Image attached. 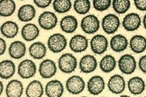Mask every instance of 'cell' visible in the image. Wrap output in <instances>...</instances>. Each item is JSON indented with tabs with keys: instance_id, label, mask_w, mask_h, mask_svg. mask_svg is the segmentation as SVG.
Wrapping results in <instances>:
<instances>
[{
	"instance_id": "obj_29",
	"label": "cell",
	"mask_w": 146,
	"mask_h": 97,
	"mask_svg": "<svg viewBox=\"0 0 146 97\" xmlns=\"http://www.w3.org/2000/svg\"><path fill=\"white\" fill-rule=\"evenodd\" d=\"M100 68L104 73H110L115 68L117 61L112 55L107 54L102 58L100 61Z\"/></svg>"
},
{
	"instance_id": "obj_36",
	"label": "cell",
	"mask_w": 146,
	"mask_h": 97,
	"mask_svg": "<svg viewBox=\"0 0 146 97\" xmlns=\"http://www.w3.org/2000/svg\"><path fill=\"white\" fill-rule=\"evenodd\" d=\"M135 7L140 11H146V0H135L133 1Z\"/></svg>"
},
{
	"instance_id": "obj_4",
	"label": "cell",
	"mask_w": 146,
	"mask_h": 97,
	"mask_svg": "<svg viewBox=\"0 0 146 97\" xmlns=\"http://www.w3.org/2000/svg\"><path fill=\"white\" fill-rule=\"evenodd\" d=\"M103 30L107 35H112L118 30L121 25V21L117 15L109 13L105 15L102 20Z\"/></svg>"
},
{
	"instance_id": "obj_28",
	"label": "cell",
	"mask_w": 146,
	"mask_h": 97,
	"mask_svg": "<svg viewBox=\"0 0 146 97\" xmlns=\"http://www.w3.org/2000/svg\"><path fill=\"white\" fill-rule=\"evenodd\" d=\"M15 72V63L11 60H3L0 63V77L1 79H9Z\"/></svg>"
},
{
	"instance_id": "obj_43",
	"label": "cell",
	"mask_w": 146,
	"mask_h": 97,
	"mask_svg": "<svg viewBox=\"0 0 146 97\" xmlns=\"http://www.w3.org/2000/svg\"><path fill=\"white\" fill-rule=\"evenodd\" d=\"M143 97H146V96H143Z\"/></svg>"
},
{
	"instance_id": "obj_8",
	"label": "cell",
	"mask_w": 146,
	"mask_h": 97,
	"mask_svg": "<svg viewBox=\"0 0 146 97\" xmlns=\"http://www.w3.org/2000/svg\"><path fill=\"white\" fill-rule=\"evenodd\" d=\"M58 19L54 13L50 11H45L39 15L38 23L40 27L44 30H50L55 28Z\"/></svg>"
},
{
	"instance_id": "obj_32",
	"label": "cell",
	"mask_w": 146,
	"mask_h": 97,
	"mask_svg": "<svg viewBox=\"0 0 146 97\" xmlns=\"http://www.w3.org/2000/svg\"><path fill=\"white\" fill-rule=\"evenodd\" d=\"M73 6L75 12L78 14L86 15L90 12L91 4L89 0H75Z\"/></svg>"
},
{
	"instance_id": "obj_34",
	"label": "cell",
	"mask_w": 146,
	"mask_h": 97,
	"mask_svg": "<svg viewBox=\"0 0 146 97\" xmlns=\"http://www.w3.org/2000/svg\"><path fill=\"white\" fill-rule=\"evenodd\" d=\"M112 5L110 0H94L93 6L96 11L104 12L109 9Z\"/></svg>"
},
{
	"instance_id": "obj_35",
	"label": "cell",
	"mask_w": 146,
	"mask_h": 97,
	"mask_svg": "<svg viewBox=\"0 0 146 97\" xmlns=\"http://www.w3.org/2000/svg\"><path fill=\"white\" fill-rule=\"evenodd\" d=\"M34 3L40 9H45L52 3L51 0H34Z\"/></svg>"
},
{
	"instance_id": "obj_24",
	"label": "cell",
	"mask_w": 146,
	"mask_h": 97,
	"mask_svg": "<svg viewBox=\"0 0 146 97\" xmlns=\"http://www.w3.org/2000/svg\"><path fill=\"white\" fill-rule=\"evenodd\" d=\"M129 48L135 54H141L146 50V38L141 35H135L129 40Z\"/></svg>"
},
{
	"instance_id": "obj_11",
	"label": "cell",
	"mask_w": 146,
	"mask_h": 97,
	"mask_svg": "<svg viewBox=\"0 0 146 97\" xmlns=\"http://www.w3.org/2000/svg\"><path fill=\"white\" fill-rule=\"evenodd\" d=\"M88 45L89 40L88 38L80 34L73 36L69 42L70 48L75 53L84 52L88 48Z\"/></svg>"
},
{
	"instance_id": "obj_26",
	"label": "cell",
	"mask_w": 146,
	"mask_h": 97,
	"mask_svg": "<svg viewBox=\"0 0 146 97\" xmlns=\"http://www.w3.org/2000/svg\"><path fill=\"white\" fill-rule=\"evenodd\" d=\"M47 47L42 42H35L29 47V54L35 60H42L47 54Z\"/></svg>"
},
{
	"instance_id": "obj_42",
	"label": "cell",
	"mask_w": 146,
	"mask_h": 97,
	"mask_svg": "<svg viewBox=\"0 0 146 97\" xmlns=\"http://www.w3.org/2000/svg\"><path fill=\"white\" fill-rule=\"evenodd\" d=\"M80 97H87V96H80Z\"/></svg>"
},
{
	"instance_id": "obj_20",
	"label": "cell",
	"mask_w": 146,
	"mask_h": 97,
	"mask_svg": "<svg viewBox=\"0 0 146 97\" xmlns=\"http://www.w3.org/2000/svg\"><path fill=\"white\" fill-rule=\"evenodd\" d=\"M26 53V46L22 41L16 40L10 44L9 48V54L10 58L19 60L23 58Z\"/></svg>"
},
{
	"instance_id": "obj_5",
	"label": "cell",
	"mask_w": 146,
	"mask_h": 97,
	"mask_svg": "<svg viewBox=\"0 0 146 97\" xmlns=\"http://www.w3.org/2000/svg\"><path fill=\"white\" fill-rule=\"evenodd\" d=\"M118 67L121 73L125 75H131L137 69L136 60L131 54H125L119 59Z\"/></svg>"
},
{
	"instance_id": "obj_33",
	"label": "cell",
	"mask_w": 146,
	"mask_h": 97,
	"mask_svg": "<svg viewBox=\"0 0 146 97\" xmlns=\"http://www.w3.org/2000/svg\"><path fill=\"white\" fill-rule=\"evenodd\" d=\"M112 6L117 14H124L130 8L131 1L129 0H113L112 1Z\"/></svg>"
},
{
	"instance_id": "obj_19",
	"label": "cell",
	"mask_w": 146,
	"mask_h": 97,
	"mask_svg": "<svg viewBox=\"0 0 146 97\" xmlns=\"http://www.w3.org/2000/svg\"><path fill=\"white\" fill-rule=\"evenodd\" d=\"M36 9L31 4L23 5L19 9L17 17L21 22H29L36 16Z\"/></svg>"
},
{
	"instance_id": "obj_18",
	"label": "cell",
	"mask_w": 146,
	"mask_h": 97,
	"mask_svg": "<svg viewBox=\"0 0 146 97\" xmlns=\"http://www.w3.org/2000/svg\"><path fill=\"white\" fill-rule=\"evenodd\" d=\"M129 92L133 95H139L145 91V82L142 77L135 76L130 78L127 83Z\"/></svg>"
},
{
	"instance_id": "obj_16",
	"label": "cell",
	"mask_w": 146,
	"mask_h": 97,
	"mask_svg": "<svg viewBox=\"0 0 146 97\" xmlns=\"http://www.w3.org/2000/svg\"><path fill=\"white\" fill-rule=\"evenodd\" d=\"M63 93L64 86L59 80H50L45 87V93L47 97H61Z\"/></svg>"
},
{
	"instance_id": "obj_23",
	"label": "cell",
	"mask_w": 146,
	"mask_h": 97,
	"mask_svg": "<svg viewBox=\"0 0 146 97\" xmlns=\"http://www.w3.org/2000/svg\"><path fill=\"white\" fill-rule=\"evenodd\" d=\"M23 92V84L17 79L11 80L7 85L5 93L7 97H21Z\"/></svg>"
},
{
	"instance_id": "obj_40",
	"label": "cell",
	"mask_w": 146,
	"mask_h": 97,
	"mask_svg": "<svg viewBox=\"0 0 146 97\" xmlns=\"http://www.w3.org/2000/svg\"><path fill=\"white\" fill-rule=\"evenodd\" d=\"M0 87H1V91H0V93H1V95L3 93V82L0 81Z\"/></svg>"
},
{
	"instance_id": "obj_10",
	"label": "cell",
	"mask_w": 146,
	"mask_h": 97,
	"mask_svg": "<svg viewBox=\"0 0 146 97\" xmlns=\"http://www.w3.org/2000/svg\"><path fill=\"white\" fill-rule=\"evenodd\" d=\"M142 24V19L139 14L131 12L124 16L122 26L126 31H135L139 29Z\"/></svg>"
},
{
	"instance_id": "obj_30",
	"label": "cell",
	"mask_w": 146,
	"mask_h": 97,
	"mask_svg": "<svg viewBox=\"0 0 146 97\" xmlns=\"http://www.w3.org/2000/svg\"><path fill=\"white\" fill-rule=\"evenodd\" d=\"M16 9V4L13 0L0 1V15L1 17H7L13 14Z\"/></svg>"
},
{
	"instance_id": "obj_12",
	"label": "cell",
	"mask_w": 146,
	"mask_h": 97,
	"mask_svg": "<svg viewBox=\"0 0 146 97\" xmlns=\"http://www.w3.org/2000/svg\"><path fill=\"white\" fill-rule=\"evenodd\" d=\"M107 87L112 93L119 95L125 90L126 81L122 75L119 74L113 75L109 79Z\"/></svg>"
},
{
	"instance_id": "obj_41",
	"label": "cell",
	"mask_w": 146,
	"mask_h": 97,
	"mask_svg": "<svg viewBox=\"0 0 146 97\" xmlns=\"http://www.w3.org/2000/svg\"><path fill=\"white\" fill-rule=\"evenodd\" d=\"M119 97H131V96H129V95H121L120 96H119Z\"/></svg>"
},
{
	"instance_id": "obj_14",
	"label": "cell",
	"mask_w": 146,
	"mask_h": 97,
	"mask_svg": "<svg viewBox=\"0 0 146 97\" xmlns=\"http://www.w3.org/2000/svg\"><path fill=\"white\" fill-rule=\"evenodd\" d=\"M79 65L81 72L84 74H90L96 70L98 62L94 56L86 54L80 58Z\"/></svg>"
},
{
	"instance_id": "obj_17",
	"label": "cell",
	"mask_w": 146,
	"mask_h": 97,
	"mask_svg": "<svg viewBox=\"0 0 146 97\" xmlns=\"http://www.w3.org/2000/svg\"><path fill=\"white\" fill-rule=\"evenodd\" d=\"M77 19L74 15H68L61 19L59 23V26L61 30L68 34L74 33L78 28Z\"/></svg>"
},
{
	"instance_id": "obj_7",
	"label": "cell",
	"mask_w": 146,
	"mask_h": 97,
	"mask_svg": "<svg viewBox=\"0 0 146 97\" xmlns=\"http://www.w3.org/2000/svg\"><path fill=\"white\" fill-rule=\"evenodd\" d=\"M86 87V83L82 77L79 75H72L66 81L67 91L72 95H79L83 92Z\"/></svg>"
},
{
	"instance_id": "obj_31",
	"label": "cell",
	"mask_w": 146,
	"mask_h": 97,
	"mask_svg": "<svg viewBox=\"0 0 146 97\" xmlns=\"http://www.w3.org/2000/svg\"><path fill=\"white\" fill-rule=\"evenodd\" d=\"M72 7V1L70 0H54L52 2L53 9L58 13H64L69 12Z\"/></svg>"
},
{
	"instance_id": "obj_25",
	"label": "cell",
	"mask_w": 146,
	"mask_h": 97,
	"mask_svg": "<svg viewBox=\"0 0 146 97\" xmlns=\"http://www.w3.org/2000/svg\"><path fill=\"white\" fill-rule=\"evenodd\" d=\"M25 93L27 97H42L44 93V86L40 80H33L27 86Z\"/></svg>"
},
{
	"instance_id": "obj_3",
	"label": "cell",
	"mask_w": 146,
	"mask_h": 97,
	"mask_svg": "<svg viewBox=\"0 0 146 97\" xmlns=\"http://www.w3.org/2000/svg\"><path fill=\"white\" fill-rule=\"evenodd\" d=\"M100 27V22L99 19L93 14L84 16L80 21V28L86 34H94L99 30Z\"/></svg>"
},
{
	"instance_id": "obj_13",
	"label": "cell",
	"mask_w": 146,
	"mask_h": 97,
	"mask_svg": "<svg viewBox=\"0 0 146 97\" xmlns=\"http://www.w3.org/2000/svg\"><path fill=\"white\" fill-rule=\"evenodd\" d=\"M105 88V82L100 75H94L88 80L87 88L88 92L94 96L101 94Z\"/></svg>"
},
{
	"instance_id": "obj_22",
	"label": "cell",
	"mask_w": 146,
	"mask_h": 97,
	"mask_svg": "<svg viewBox=\"0 0 146 97\" xmlns=\"http://www.w3.org/2000/svg\"><path fill=\"white\" fill-rule=\"evenodd\" d=\"M40 35V30L38 26L33 23H28L21 29V36L26 42H31L36 39Z\"/></svg>"
},
{
	"instance_id": "obj_21",
	"label": "cell",
	"mask_w": 146,
	"mask_h": 97,
	"mask_svg": "<svg viewBox=\"0 0 146 97\" xmlns=\"http://www.w3.org/2000/svg\"><path fill=\"white\" fill-rule=\"evenodd\" d=\"M110 46L111 49L115 52H123L128 46V39L123 35H115L110 39Z\"/></svg>"
},
{
	"instance_id": "obj_37",
	"label": "cell",
	"mask_w": 146,
	"mask_h": 97,
	"mask_svg": "<svg viewBox=\"0 0 146 97\" xmlns=\"http://www.w3.org/2000/svg\"><path fill=\"white\" fill-rule=\"evenodd\" d=\"M139 67L142 73L146 74V54L140 58L139 60Z\"/></svg>"
},
{
	"instance_id": "obj_38",
	"label": "cell",
	"mask_w": 146,
	"mask_h": 97,
	"mask_svg": "<svg viewBox=\"0 0 146 97\" xmlns=\"http://www.w3.org/2000/svg\"><path fill=\"white\" fill-rule=\"evenodd\" d=\"M7 49L6 41L2 38H0V55H3Z\"/></svg>"
},
{
	"instance_id": "obj_15",
	"label": "cell",
	"mask_w": 146,
	"mask_h": 97,
	"mask_svg": "<svg viewBox=\"0 0 146 97\" xmlns=\"http://www.w3.org/2000/svg\"><path fill=\"white\" fill-rule=\"evenodd\" d=\"M39 74L44 79H50L54 76L57 72V66L54 61L50 59L42 61L39 65Z\"/></svg>"
},
{
	"instance_id": "obj_1",
	"label": "cell",
	"mask_w": 146,
	"mask_h": 97,
	"mask_svg": "<svg viewBox=\"0 0 146 97\" xmlns=\"http://www.w3.org/2000/svg\"><path fill=\"white\" fill-rule=\"evenodd\" d=\"M77 60L72 53H64L58 60V67L64 74H71L77 68Z\"/></svg>"
},
{
	"instance_id": "obj_27",
	"label": "cell",
	"mask_w": 146,
	"mask_h": 97,
	"mask_svg": "<svg viewBox=\"0 0 146 97\" xmlns=\"http://www.w3.org/2000/svg\"><path fill=\"white\" fill-rule=\"evenodd\" d=\"M18 24L14 21H8L3 23L1 26V33L7 39H13L19 33Z\"/></svg>"
},
{
	"instance_id": "obj_9",
	"label": "cell",
	"mask_w": 146,
	"mask_h": 97,
	"mask_svg": "<svg viewBox=\"0 0 146 97\" xmlns=\"http://www.w3.org/2000/svg\"><path fill=\"white\" fill-rule=\"evenodd\" d=\"M90 47L93 53L101 55L107 51L109 47V41L107 37L103 35H96L90 40Z\"/></svg>"
},
{
	"instance_id": "obj_39",
	"label": "cell",
	"mask_w": 146,
	"mask_h": 97,
	"mask_svg": "<svg viewBox=\"0 0 146 97\" xmlns=\"http://www.w3.org/2000/svg\"><path fill=\"white\" fill-rule=\"evenodd\" d=\"M142 23H143V26H144V29L146 30V13L144 15V17H143Z\"/></svg>"
},
{
	"instance_id": "obj_2",
	"label": "cell",
	"mask_w": 146,
	"mask_h": 97,
	"mask_svg": "<svg viewBox=\"0 0 146 97\" xmlns=\"http://www.w3.org/2000/svg\"><path fill=\"white\" fill-rule=\"evenodd\" d=\"M67 39L63 34L56 33L50 35L47 40V47L53 53H59L65 49Z\"/></svg>"
},
{
	"instance_id": "obj_6",
	"label": "cell",
	"mask_w": 146,
	"mask_h": 97,
	"mask_svg": "<svg viewBox=\"0 0 146 97\" xmlns=\"http://www.w3.org/2000/svg\"><path fill=\"white\" fill-rule=\"evenodd\" d=\"M18 75L24 79H28L34 77L36 72V65L33 61L26 59L21 61L17 69Z\"/></svg>"
},
{
	"instance_id": "obj_44",
	"label": "cell",
	"mask_w": 146,
	"mask_h": 97,
	"mask_svg": "<svg viewBox=\"0 0 146 97\" xmlns=\"http://www.w3.org/2000/svg\"><path fill=\"white\" fill-rule=\"evenodd\" d=\"M103 97H105V96H103Z\"/></svg>"
}]
</instances>
